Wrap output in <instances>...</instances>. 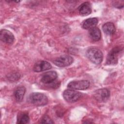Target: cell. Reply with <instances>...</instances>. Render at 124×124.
Wrapping results in <instances>:
<instances>
[{"mask_svg": "<svg viewBox=\"0 0 124 124\" xmlns=\"http://www.w3.org/2000/svg\"><path fill=\"white\" fill-rule=\"evenodd\" d=\"M98 23V19L95 17L89 18L84 20L82 24L83 29L86 30H90L95 27Z\"/></svg>", "mask_w": 124, "mask_h": 124, "instance_id": "7c38bea8", "label": "cell"}, {"mask_svg": "<svg viewBox=\"0 0 124 124\" xmlns=\"http://www.w3.org/2000/svg\"><path fill=\"white\" fill-rule=\"evenodd\" d=\"M110 96L109 91L106 88L99 89L95 91L94 97L98 102H105L109 99Z\"/></svg>", "mask_w": 124, "mask_h": 124, "instance_id": "52a82bcc", "label": "cell"}, {"mask_svg": "<svg viewBox=\"0 0 124 124\" xmlns=\"http://www.w3.org/2000/svg\"><path fill=\"white\" fill-rule=\"evenodd\" d=\"M41 123L43 124H53L54 122L48 116H44L42 119L41 120Z\"/></svg>", "mask_w": 124, "mask_h": 124, "instance_id": "e0dca14e", "label": "cell"}, {"mask_svg": "<svg viewBox=\"0 0 124 124\" xmlns=\"http://www.w3.org/2000/svg\"><path fill=\"white\" fill-rule=\"evenodd\" d=\"M26 93V88L23 86L18 87L14 92V96L16 101L21 102Z\"/></svg>", "mask_w": 124, "mask_h": 124, "instance_id": "5bb4252c", "label": "cell"}, {"mask_svg": "<svg viewBox=\"0 0 124 124\" xmlns=\"http://www.w3.org/2000/svg\"><path fill=\"white\" fill-rule=\"evenodd\" d=\"M121 51L120 47L116 46L108 52L106 59V63L108 65H115L118 62V55Z\"/></svg>", "mask_w": 124, "mask_h": 124, "instance_id": "5b68a950", "label": "cell"}, {"mask_svg": "<svg viewBox=\"0 0 124 124\" xmlns=\"http://www.w3.org/2000/svg\"><path fill=\"white\" fill-rule=\"evenodd\" d=\"M74 61L73 57L69 55H62L57 59L54 61L53 63L56 66L60 67H64L70 65Z\"/></svg>", "mask_w": 124, "mask_h": 124, "instance_id": "8992f818", "label": "cell"}, {"mask_svg": "<svg viewBox=\"0 0 124 124\" xmlns=\"http://www.w3.org/2000/svg\"><path fill=\"white\" fill-rule=\"evenodd\" d=\"M79 14L82 16L90 15L92 12V6L90 2L86 1L82 3L78 8Z\"/></svg>", "mask_w": 124, "mask_h": 124, "instance_id": "8fae6325", "label": "cell"}, {"mask_svg": "<svg viewBox=\"0 0 124 124\" xmlns=\"http://www.w3.org/2000/svg\"><path fill=\"white\" fill-rule=\"evenodd\" d=\"M90 85V82L88 80H74L69 82L67 88L70 89L77 90H84L87 89Z\"/></svg>", "mask_w": 124, "mask_h": 124, "instance_id": "277c9868", "label": "cell"}, {"mask_svg": "<svg viewBox=\"0 0 124 124\" xmlns=\"http://www.w3.org/2000/svg\"><path fill=\"white\" fill-rule=\"evenodd\" d=\"M81 93L73 89L65 90L63 93V97L65 101L70 103H73L78 100L81 97Z\"/></svg>", "mask_w": 124, "mask_h": 124, "instance_id": "3957f363", "label": "cell"}, {"mask_svg": "<svg viewBox=\"0 0 124 124\" xmlns=\"http://www.w3.org/2000/svg\"><path fill=\"white\" fill-rule=\"evenodd\" d=\"M30 117L27 112H20L17 117V124H25L29 122Z\"/></svg>", "mask_w": 124, "mask_h": 124, "instance_id": "2e32d148", "label": "cell"}, {"mask_svg": "<svg viewBox=\"0 0 124 124\" xmlns=\"http://www.w3.org/2000/svg\"><path fill=\"white\" fill-rule=\"evenodd\" d=\"M57 77V73L55 71H48L43 75L41 81L44 84H50L56 80Z\"/></svg>", "mask_w": 124, "mask_h": 124, "instance_id": "ba28073f", "label": "cell"}, {"mask_svg": "<svg viewBox=\"0 0 124 124\" xmlns=\"http://www.w3.org/2000/svg\"><path fill=\"white\" fill-rule=\"evenodd\" d=\"M86 56L93 63L96 64L101 63L103 59L101 51L95 47H91L88 49L86 51Z\"/></svg>", "mask_w": 124, "mask_h": 124, "instance_id": "6da1fadb", "label": "cell"}, {"mask_svg": "<svg viewBox=\"0 0 124 124\" xmlns=\"http://www.w3.org/2000/svg\"><path fill=\"white\" fill-rule=\"evenodd\" d=\"M0 38L2 42L7 44L13 43L15 39L13 34L6 29H2L0 31Z\"/></svg>", "mask_w": 124, "mask_h": 124, "instance_id": "9c48e42d", "label": "cell"}, {"mask_svg": "<svg viewBox=\"0 0 124 124\" xmlns=\"http://www.w3.org/2000/svg\"><path fill=\"white\" fill-rule=\"evenodd\" d=\"M51 67V65L49 62L45 61H40L34 64L33 70L35 72H41L50 69Z\"/></svg>", "mask_w": 124, "mask_h": 124, "instance_id": "30bf717a", "label": "cell"}, {"mask_svg": "<svg viewBox=\"0 0 124 124\" xmlns=\"http://www.w3.org/2000/svg\"><path fill=\"white\" fill-rule=\"evenodd\" d=\"M89 34L91 38L94 41L100 40L101 37V31L99 28L96 27L89 30Z\"/></svg>", "mask_w": 124, "mask_h": 124, "instance_id": "4fadbf2b", "label": "cell"}, {"mask_svg": "<svg viewBox=\"0 0 124 124\" xmlns=\"http://www.w3.org/2000/svg\"><path fill=\"white\" fill-rule=\"evenodd\" d=\"M29 101L35 106H42L47 104L48 98L44 93H33L29 97Z\"/></svg>", "mask_w": 124, "mask_h": 124, "instance_id": "7a4b0ae2", "label": "cell"}, {"mask_svg": "<svg viewBox=\"0 0 124 124\" xmlns=\"http://www.w3.org/2000/svg\"><path fill=\"white\" fill-rule=\"evenodd\" d=\"M102 29L104 32L108 35H112L114 34L116 31L114 24L110 22L105 23L102 26Z\"/></svg>", "mask_w": 124, "mask_h": 124, "instance_id": "9a60e30c", "label": "cell"}]
</instances>
